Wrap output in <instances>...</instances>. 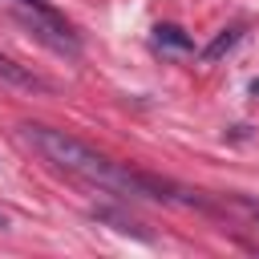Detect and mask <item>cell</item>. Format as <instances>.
<instances>
[{
  "mask_svg": "<svg viewBox=\"0 0 259 259\" xmlns=\"http://www.w3.org/2000/svg\"><path fill=\"white\" fill-rule=\"evenodd\" d=\"M20 138L28 146H36L53 166H61L65 174H77L101 190H113V194H130V198H154V202H186L178 186H170L166 178H154V174H142V170H130V166H117L109 162L105 154H97L93 146H85L81 138L65 134V130H53V125H20Z\"/></svg>",
  "mask_w": 259,
  "mask_h": 259,
  "instance_id": "obj_1",
  "label": "cell"
},
{
  "mask_svg": "<svg viewBox=\"0 0 259 259\" xmlns=\"http://www.w3.org/2000/svg\"><path fill=\"white\" fill-rule=\"evenodd\" d=\"M0 81H8V85H16V89H53L45 77H36L28 65H16L12 57H4L0 53Z\"/></svg>",
  "mask_w": 259,
  "mask_h": 259,
  "instance_id": "obj_2",
  "label": "cell"
},
{
  "mask_svg": "<svg viewBox=\"0 0 259 259\" xmlns=\"http://www.w3.org/2000/svg\"><path fill=\"white\" fill-rule=\"evenodd\" d=\"M154 45H158V49H170V53H190V49H194V40H190L178 24H158V28H154Z\"/></svg>",
  "mask_w": 259,
  "mask_h": 259,
  "instance_id": "obj_3",
  "label": "cell"
},
{
  "mask_svg": "<svg viewBox=\"0 0 259 259\" xmlns=\"http://www.w3.org/2000/svg\"><path fill=\"white\" fill-rule=\"evenodd\" d=\"M93 219L97 223H113V231H121V235H134V239H142V243H150L154 235L150 231H142V223H134V219H125V214H117V210H93Z\"/></svg>",
  "mask_w": 259,
  "mask_h": 259,
  "instance_id": "obj_4",
  "label": "cell"
},
{
  "mask_svg": "<svg viewBox=\"0 0 259 259\" xmlns=\"http://www.w3.org/2000/svg\"><path fill=\"white\" fill-rule=\"evenodd\" d=\"M239 36H243V28H223V32H219V36H214V40H210V45L202 49V61H206V65L223 61V57H227V53H231V49L239 45Z\"/></svg>",
  "mask_w": 259,
  "mask_h": 259,
  "instance_id": "obj_5",
  "label": "cell"
},
{
  "mask_svg": "<svg viewBox=\"0 0 259 259\" xmlns=\"http://www.w3.org/2000/svg\"><path fill=\"white\" fill-rule=\"evenodd\" d=\"M12 4H20V8H28V12H36V16H49V20H65L49 0H12Z\"/></svg>",
  "mask_w": 259,
  "mask_h": 259,
  "instance_id": "obj_6",
  "label": "cell"
},
{
  "mask_svg": "<svg viewBox=\"0 0 259 259\" xmlns=\"http://www.w3.org/2000/svg\"><path fill=\"white\" fill-rule=\"evenodd\" d=\"M4 227H8V219H4V214H0V231H4Z\"/></svg>",
  "mask_w": 259,
  "mask_h": 259,
  "instance_id": "obj_7",
  "label": "cell"
}]
</instances>
